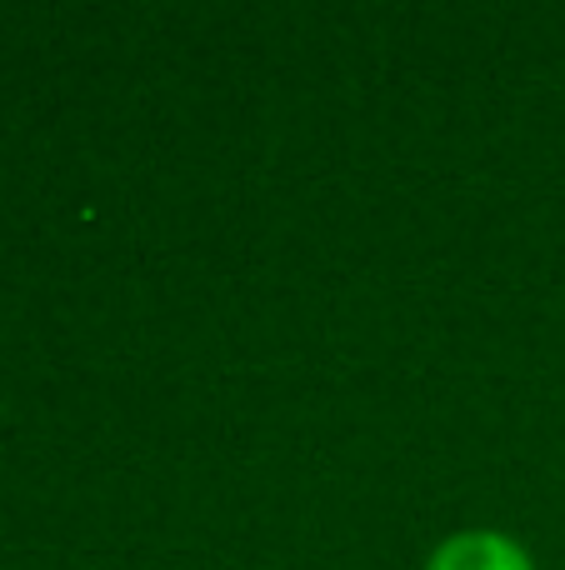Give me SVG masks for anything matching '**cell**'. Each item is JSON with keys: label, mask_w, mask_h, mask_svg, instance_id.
Returning <instances> with one entry per match:
<instances>
[{"label": "cell", "mask_w": 565, "mask_h": 570, "mask_svg": "<svg viewBox=\"0 0 565 570\" xmlns=\"http://www.w3.org/2000/svg\"><path fill=\"white\" fill-rule=\"evenodd\" d=\"M426 570H536V561L500 531H460L436 546Z\"/></svg>", "instance_id": "obj_1"}]
</instances>
